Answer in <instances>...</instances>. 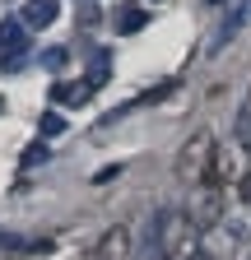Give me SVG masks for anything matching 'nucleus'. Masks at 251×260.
Instances as JSON below:
<instances>
[{"mask_svg": "<svg viewBox=\"0 0 251 260\" xmlns=\"http://www.w3.org/2000/svg\"><path fill=\"white\" fill-rule=\"evenodd\" d=\"M209 168H214V140L200 130V135L186 144V153H181V177L191 181V186H205L209 181Z\"/></svg>", "mask_w": 251, "mask_h": 260, "instance_id": "f257e3e1", "label": "nucleus"}, {"mask_svg": "<svg viewBox=\"0 0 251 260\" xmlns=\"http://www.w3.org/2000/svg\"><path fill=\"white\" fill-rule=\"evenodd\" d=\"M23 28H28L23 19H5V23H0V60H5L10 70L19 65V56H23V47H28Z\"/></svg>", "mask_w": 251, "mask_h": 260, "instance_id": "f03ea898", "label": "nucleus"}, {"mask_svg": "<svg viewBox=\"0 0 251 260\" xmlns=\"http://www.w3.org/2000/svg\"><path fill=\"white\" fill-rule=\"evenodd\" d=\"M246 19H251V0H246V5H237V10H233V14L224 19V23H218V32H214L218 42H214V47H228V42L237 38V32L246 28Z\"/></svg>", "mask_w": 251, "mask_h": 260, "instance_id": "7ed1b4c3", "label": "nucleus"}, {"mask_svg": "<svg viewBox=\"0 0 251 260\" xmlns=\"http://www.w3.org/2000/svg\"><path fill=\"white\" fill-rule=\"evenodd\" d=\"M56 14H60V5H56V0H28L23 23H28V28H47V23H56Z\"/></svg>", "mask_w": 251, "mask_h": 260, "instance_id": "20e7f679", "label": "nucleus"}, {"mask_svg": "<svg viewBox=\"0 0 251 260\" xmlns=\"http://www.w3.org/2000/svg\"><path fill=\"white\" fill-rule=\"evenodd\" d=\"M121 255H125V233L112 228V233L103 237V246H98V260H121Z\"/></svg>", "mask_w": 251, "mask_h": 260, "instance_id": "39448f33", "label": "nucleus"}, {"mask_svg": "<svg viewBox=\"0 0 251 260\" xmlns=\"http://www.w3.org/2000/svg\"><path fill=\"white\" fill-rule=\"evenodd\" d=\"M60 130H66V121H60L56 112H47L42 116V135H60Z\"/></svg>", "mask_w": 251, "mask_h": 260, "instance_id": "423d86ee", "label": "nucleus"}, {"mask_svg": "<svg viewBox=\"0 0 251 260\" xmlns=\"http://www.w3.org/2000/svg\"><path fill=\"white\" fill-rule=\"evenodd\" d=\"M140 23H144V14H125V19H121V28H125V32H135Z\"/></svg>", "mask_w": 251, "mask_h": 260, "instance_id": "0eeeda50", "label": "nucleus"}, {"mask_svg": "<svg viewBox=\"0 0 251 260\" xmlns=\"http://www.w3.org/2000/svg\"><path fill=\"white\" fill-rule=\"evenodd\" d=\"M242 195H246V200H251V177H246V190H242Z\"/></svg>", "mask_w": 251, "mask_h": 260, "instance_id": "6e6552de", "label": "nucleus"}, {"mask_svg": "<svg viewBox=\"0 0 251 260\" xmlns=\"http://www.w3.org/2000/svg\"><path fill=\"white\" fill-rule=\"evenodd\" d=\"M209 5H224V0H209Z\"/></svg>", "mask_w": 251, "mask_h": 260, "instance_id": "1a4fd4ad", "label": "nucleus"}, {"mask_svg": "<svg viewBox=\"0 0 251 260\" xmlns=\"http://www.w3.org/2000/svg\"><path fill=\"white\" fill-rule=\"evenodd\" d=\"M0 112H5V98H0Z\"/></svg>", "mask_w": 251, "mask_h": 260, "instance_id": "9d476101", "label": "nucleus"}]
</instances>
